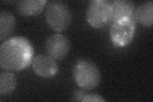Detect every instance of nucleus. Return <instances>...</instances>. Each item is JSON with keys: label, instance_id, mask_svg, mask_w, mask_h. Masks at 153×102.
Wrapping results in <instances>:
<instances>
[{"label": "nucleus", "instance_id": "1", "mask_svg": "<svg viewBox=\"0 0 153 102\" xmlns=\"http://www.w3.org/2000/svg\"><path fill=\"white\" fill-rule=\"evenodd\" d=\"M34 50L31 42L22 36H14L0 45V67L5 71H21L31 64Z\"/></svg>", "mask_w": 153, "mask_h": 102}, {"label": "nucleus", "instance_id": "2", "mask_svg": "<svg viewBox=\"0 0 153 102\" xmlns=\"http://www.w3.org/2000/svg\"><path fill=\"white\" fill-rule=\"evenodd\" d=\"M75 83L81 89L90 91L97 87L100 82V72L91 61L82 59L75 63L73 69Z\"/></svg>", "mask_w": 153, "mask_h": 102}, {"label": "nucleus", "instance_id": "3", "mask_svg": "<svg viewBox=\"0 0 153 102\" xmlns=\"http://www.w3.org/2000/svg\"><path fill=\"white\" fill-rule=\"evenodd\" d=\"M47 25L55 32L66 30L71 22V13L66 3L56 0L48 3L45 10Z\"/></svg>", "mask_w": 153, "mask_h": 102}, {"label": "nucleus", "instance_id": "4", "mask_svg": "<svg viewBox=\"0 0 153 102\" xmlns=\"http://www.w3.org/2000/svg\"><path fill=\"white\" fill-rule=\"evenodd\" d=\"M112 17V1L108 0H93L88 7L86 20L94 28H102L111 23Z\"/></svg>", "mask_w": 153, "mask_h": 102}, {"label": "nucleus", "instance_id": "5", "mask_svg": "<svg viewBox=\"0 0 153 102\" xmlns=\"http://www.w3.org/2000/svg\"><path fill=\"white\" fill-rule=\"evenodd\" d=\"M136 21L133 18H123L111 23L110 36L114 45L126 47L132 42L136 30Z\"/></svg>", "mask_w": 153, "mask_h": 102}, {"label": "nucleus", "instance_id": "6", "mask_svg": "<svg viewBox=\"0 0 153 102\" xmlns=\"http://www.w3.org/2000/svg\"><path fill=\"white\" fill-rule=\"evenodd\" d=\"M70 51V42L68 38L61 34L50 36L45 42V52L55 60H63Z\"/></svg>", "mask_w": 153, "mask_h": 102}, {"label": "nucleus", "instance_id": "7", "mask_svg": "<svg viewBox=\"0 0 153 102\" xmlns=\"http://www.w3.org/2000/svg\"><path fill=\"white\" fill-rule=\"evenodd\" d=\"M33 70L42 78H51L58 71V65L56 60L47 54H38L33 58Z\"/></svg>", "mask_w": 153, "mask_h": 102}, {"label": "nucleus", "instance_id": "8", "mask_svg": "<svg viewBox=\"0 0 153 102\" xmlns=\"http://www.w3.org/2000/svg\"><path fill=\"white\" fill-rule=\"evenodd\" d=\"M45 0H23L17 4V12L24 17H32L39 15L45 8Z\"/></svg>", "mask_w": 153, "mask_h": 102}, {"label": "nucleus", "instance_id": "9", "mask_svg": "<svg viewBox=\"0 0 153 102\" xmlns=\"http://www.w3.org/2000/svg\"><path fill=\"white\" fill-rule=\"evenodd\" d=\"M112 22L123 18H133L135 11V4L127 0H115L112 1Z\"/></svg>", "mask_w": 153, "mask_h": 102}, {"label": "nucleus", "instance_id": "10", "mask_svg": "<svg viewBox=\"0 0 153 102\" xmlns=\"http://www.w3.org/2000/svg\"><path fill=\"white\" fill-rule=\"evenodd\" d=\"M134 19L142 26L151 28L153 24V2L152 1L143 3L135 9Z\"/></svg>", "mask_w": 153, "mask_h": 102}, {"label": "nucleus", "instance_id": "11", "mask_svg": "<svg viewBox=\"0 0 153 102\" xmlns=\"http://www.w3.org/2000/svg\"><path fill=\"white\" fill-rule=\"evenodd\" d=\"M17 80L16 75L10 71L0 74V95L6 96L12 93L16 89Z\"/></svg>", "mask_w": 153, "mask_h": 102}, {"label": "nucleus", "instance_id": "12", "mask_svg": "<svg viewBox=\"0 0 153 102\" xmlns=\"http://www.w3.org/2000/svg\"><path fill=\"white\" fill-rule=\"evenodd\" d=\"M16 20L13 14L7 11L0 13V40L2 41L10 35L15 28Z\"/></svg>", "mask_w": 153, "mask_h": 102}, {"label": "nucleus", "instance_id": "13", "mask_svg": "<svg viewBox=\"0 0 153 102\" xmlns=\"http://www.w3.org/2000/svg\"><path fill=\"white\" fill-rule=\"evenodd\" d=\"M82 102H104L105 100L102 96L94 93H86L82 100Z\"/></svg>", "mask_w": 153, "mask_h": 102}, {"label": "nucleus", "instance_id": "14", "mask_svg": "<svg viewBox=\"0 0 153 102\" xmlns=\"http://www.w3.org/2000/svg\"><path fill=\"white\" fill-rule=\"evenodd\" d=\"M86 93H87L83 90H76L72 96L73 100L76 101H82V100Z\"/></svg>", "mask_w": 153, "mask_h": 102}]
</instances>
